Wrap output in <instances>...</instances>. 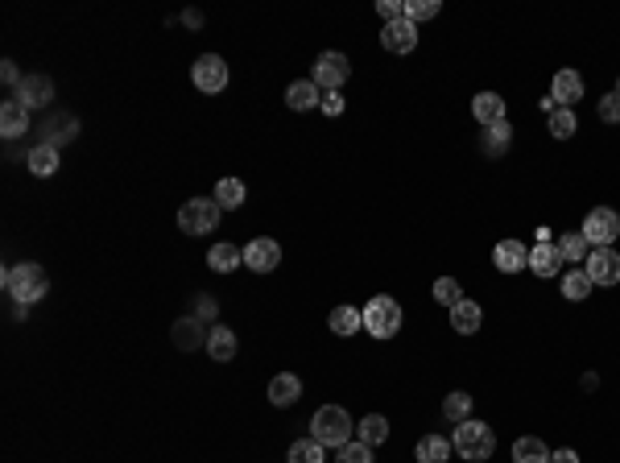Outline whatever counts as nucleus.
Wrapping results in <instances>:
<instances>
[{
    "label": "nucleus",
    "instance_id": "f257e3e1",
    "mask_svg": "<svg viewBox=\"0 0 620 463\" xmlns=\"http://www.w3.org/2000/svg\"><path fill=\"white\" fill-rule=\"evenodd\" d=\"M4 294L17 302V307H34L50 294V277L37 261H21L4 269Z\"/></svg>",
    "mask_w": 620,
    "mask_h": 463
},
{
    "label": "nucleus",
    "instance_id": "f03ea898",
    "mask_svg": "<svg viewBox=\"0 0 620 463\" xmlns=\"http://www.w3.org/2000/svg\"><path fill=\"white\" fill-rule=\"evenodd\" d=\"M451 447H455V455L459 459H467V463H484V459H492V451H497V435L489 430V422H459L455 427V439H451Z\"/></svg>",
    "mask_w": 620,
    "mask_h": 463
},
{
    "label": "nucleus",
    "instance_id": "7ed1b4c3",
    "mask_svg": "<svg viewBox=\"0 0 620 463\" xmlns=\"http://www.w3.org/2000/svg\"><path fill=\"white\" fill-rule=\"evenodd\" d=\"M352 418H347V410H339V405H322L319 414L310 418V439L322 443V447H344V443H352Z\"/></svg>",
    "mask_w": 620,
    "mask_h": 463
},
{
    "label": "nucleus",
    "instance_id": "20e7f679",
    "mask_svg": "<svg viewBox=\"0 0 620 463\" xmlns=\"http://www.w3.org/2000/svg\"><path fill=\"white\" fill-rule=\"evenodd\" d=\"M401 302L389 294H377L369 298V307H364V331L372 335V339H393L397 331H401Z\"/></svg>",
    "mask_w": 620,
    "mask_h": 463
},
{
    "label": "nucleus",
    "instance_id": "39448f33",
    "mask_svg": "<svg viewBox=\"0 0 620 463\" xmlns=\"http://www.w3.org/2000/svg\"><path fill=\"white\" fill-rule=\"evenodd\" d=\"M219 215H224V207L215 199H187L179 207V228L187 236H203V232L219 228Z\"/></svg>",
    "mask_w": 620,
    "mask_h": 463
},
{
    "label": "nucleus",
    "instance_id": "423d86ee",
    "mask_svg": "<svg viewBox=\"0 0 620 463\" xmlns=\"http://www.w3.org/2000/svg\"><path fill=\"white\" fill-rule=\"evenodd\" d=\"M347 79H352V62H347V54H339V50H322L319 62H314L310 84L319 87V92H339Z\"/></svg>",
    "mask_w": 620,
    "mask_h": 463
},
{
    "label": "nucleus",
    "instance_id": "0eeeda50",
    "mask_svg": "<svg viewBox=\"0 0 620 463\" xmlns=\"http://www.w3.org/2000/svg\"><path fill=\"white\" fill-rule=\"evenodd\" d=\"M579 232H584V240L592 249H612V240L620 236V215L612 207H592Z\"/></svg>",
    "mask_w": 620,
    "mask_h": 463
},
{
    "label": "nucleus",
    "instance_id": "6e6552de",
    "mask_svg": "<svg viewBox=\"0 0 620 463\" xmlns=\"http://www.w3.org/2000/svg\"><path fill=\"white\" fill-rule=\"evenodd\" d=\"M191 79L203 95H215V92H224L232 75H227V62L219 59V54H203V59L191 67Z\"/></svg>",
    "mask_w": 620,
    "mask_h": 463
},
{
    "label": "nucleus",
    "instance_id": "1a4fd4ad",
    "mask_svg": "<svg viewBox=\"0 0 620 463\" xmlns=\"http://www.w3.org/2000/svg\"><path fill=\"white\" fill-rule=\"evenodd\" d=\"M584 274L592 285H616L620 282V252L616 249H592L584 261Z\"/></svg>",
    "mask_w": 620,
    "mask_h": 463
},
{
    "label": "nucleus",
    "instance_id": "9d476101",
    "mask_svg": "<svg viewBox=\"0 0 620 463\" xmlns=\"http://www.w3.org/2000/svg\"><path fill=\"white\" fill-rule=\"evenodd\" d=\"M277 265H282V244H277V240L261 236L244 249V269H252V274H274Z\"/></svg>",
    "mask_w": 620,
    "mask_h": 463
},
{
    "label": "nucleus",
    "instance_id": "9b49d317",
    "mask_svg": "<svg viewBox=\"0 0 620 463\" xmlns=\"http://www.w3.org/2000/svg\"><path fill=\"white\" fill-rule=\"evenodd\" d=\"M381 46L389 50V54H414L417 50V25L414 21H393V25H385L381 29Z\"/></svg>",
    "mask_w": 620,
    "mask_h": 463
},
{
    "label": "nucleus",
    "instance_id": "f8f14e48",
    "mask_svg": "<svg viewBox=\"0 0 620 463\" xmlns=\"http://www.w3.org/2000/svg\"><path fill=\"white\" fill-rule=\"evenodd\" d=\"M17 104H25L29 112L34 108H50L54 104V84H50L46 75H25L21 87H17Z\"/></svg>",
    "mask_w": 620,
    "mask_h": 463
},
{
    "label": "nucleus",
    "instance_id": "ddd939ff",
    "mask_svg": "<svg viewBox=\"0 0 620 463\" xmlns=\"http://www.w3.org/2000/svg\"><path fill=\"white\" fill-rule=\"evenodd\" d=\"M492 265H497L501 274H521V269H529V249H525L521 240H501V244L492 249Z\"/></svg>",
    "mask_w": 620,
    "mask_h": 463
},
{
    "label": "nucleus",
    "instance_id": "4468645a",
    "mask_svg": "<svg viewBox=\"0 0 620 463\" xmlns=\"http://www.w3.org/2000/svg\"><path fill=\"white\" fill-rule=\"evenodd\" d=\"M550 100L559 108H575L579 100H584V79H579V71H559L554 75V84H550Z\"/></svg>",
    "mask_w": 620,
    "mask_h": 463
},
{
    "label": "nucleus",
    "instance_id": "2eb2a0df",
    "mask_svg": "<svg viewBox=\"0 0 620 463\" xmlns=\"http://www.w3.org/2000/svg\"><path fill=\"white\" fill-rule=\"evenodd\" d=\"M236 331L232 327H224V323H215V327H207V356L215 360V364H227V360L236 356Z\"/></svg>",
    "mask_w": 620,
    "mask_h": 463
},
{
    "label": "nucleus",
    "instance_id": "dca6fc26",
    "mask_svg": "<svg viewBox=\"0 0 620 463\" xmlns=\"http://www.w3.org/2000/svg\"><path fill=\"white\" fill-rule=\"evenodd\" d=\"M298 397H302V380L294 377V372H277V377L269 380V402H274L277 410H290Z\"/></svg>",
    "mask_w": 620,
    "mask_h": 463
},
{
    "label": "nucleus",
    "instance_id": "f3484780",
    "mask_svg": "<svg viewBox=\"0 0 620 463\" xmlns=\"http://www.w3.org/2000/svg\"><path fill=\"white\" fill-rule=\"evenodd\" d=\"M480 323H484V310H480V302L464 298L459 307H451V331L455 335H476Z\"/></svg>",
    "mask_w": 620,
    "mask_h": 463
},
{
    "label": "nucleus",
    "instance_id": "a211bd4d",
    "mask_svg": "<svg viewBox=\"0 0 620 463\" xmlns=\"http://www.w3.org/2000/svg\"><path fill=\"white\" fill-rule=\"evenodd\" d=\"M0 132L4 137H25L29 132V108L17 104V100H4L0 104Z\"/></svg>",
    "mask_w": 620,
    "mask_h": 463
},
{
    "label": "nucleus",
    "instance_id": "6ab92c4d",
    "mask_svg": "<svg viewBox=\"0 0 620 463\" xmlns=\"http://www.w3.org/2000/svg\"><path fill=\"white\" fill-rule=\"evenodd\" d=\"M529 269H534L537 277H554L562 269V252H559V244L550 240V244H534L529 249Z\"/></svg>",
    "mask_w": 620,
    "mask_h": 463
},
{
    "label": "nucleus",
    "instance_id": "aec40b11",
    "mask_svg": "<svg viewBox=\"0 0 620 463\" xmlns=\"http://www.w3.org/2000/svg\"><path fill=\"white\" fill-rule=\"evenodd\" d=\"M509 145H513V124H509V120L489 124L484 137H480V149H484L489 157H505V154H509Z\"/></svg>",
    "mask_w": 620,
    "mask_h": 463
},
{
    "label": "nucleus",
    "instance_id": "412c9836",
    "mask_svg": "<svg viewBox=\"0 0 620 463\" xmlns=\"http://www.w3.org/2000/svg\"><path fill=\"white\" fill-rule=\"evenodd\" d=\"M25 166H29V174L34 179H50V174H59V149L54 145H34L29 149V157H25Z\"/></svg>",
    "mask_w": 620,
    "mask_h": 463
},
{
    "label": "nucleus",
    "instance_id": "4be33fe9",
    "mask_svg": "<svg viewBox=\"0 0 620 463\" xmlns=\"http://www.w3.org/2000/svg\"><path fill=\"white\" fill-rule=\"evenodd\" d=\"M472 116L489 129V124H501L505 120V100L497 92H480L476 100H472Z\"/></svg>",
    "mask_w": 620,
    "mask_h": 463
},
{
    "label": "nucleus",
    "instance_id": "5701e85b",
    "mask_svg": "<svg viewBox=\"0 0 620 463\" xmlns=\"http://www.w3.org/2000/svg\"><path fill=\"white\" fill-rule=\"evenodd\" d=\"M174 344L182 347V352H195V347H207V331L203 323L195 319V315H187V319L174 323Z\"/></svg>",
    "mask_w": 620,
    "mask_h": 463
},
{
    "label": "nucleus",
    "instance_id": "b1692460",
    "mask_svg": "<svg viewBox=\"0 0 620 463\" xmlns=\"http://www.w3.org/2000/svg\"><path fill=\"white\" fill-rule=\"evenodd\" d=\"M286 104L294 108V112H310V108H319L322 104V92L310 79H298V84H290L286 87Z\"/></svg>",
    "mask_w": 620,
    "mask_h": 463
},
{
    "label": "nucleus",
    "instance_id": "393cba45",
    "mask_svg": "<svg viewBox=\"0 0 620 463\" xmlns=\"http://www.w3.org/2000/svg\"><path fill=\"white\" fill-rule=\"evenodd\" d=\"M451 439H442V435H426V439L414 447L417 463H451Z\"/></svg>",
    "mask_w": 620,
    "mask_h": 463
},
{
    "label": "nucleus",
    "instance_id": "a878e982",
    "mask_svg": "<svg viewBox=\"0 0 620 463\" xmlns=\"http://www.w3.org/2000/svg\"><path fill=\"white\" fill-rule=\"evenodd\" d=\"M207 265H211L215 274H232V269H240L244 265V249H236V244H215L211 252H207Z\"/></svg>",
    "mask_w": 620,
    "mask_h": 463
},
{
    "label": "nucleus",
    "instance_id": "bb28decb",
    "mask_svg": "<svg viewBox=\"0 0 620 463\" xmlns=\"http://www.w3.org/2000/svg\"><path fill=\"white\" fill-rule=\"evenodd\" d=\"M327 327H331L335 335H356V331H364V310H356V307H335V310H331V319H327Z\"/></svg>",
    "mask_w": 620,
    "mask_h": 463
},
{
    "label": "nucleus",
    "instance_id": "cd10ccee",
    "mask_svg": "<svg viewBox=\"0 0 620 463\" xmlns=\"http://www.w3.org/2000/svg\"><path fill=\"white\" fill-rule=\"evenodd\" d=\"M244 195H249V190H244V182H240V179H219V182H215V195H211V199L219 203L224 212H236L240 203H244Z\"/></svg>",
    "mask_w": 620,
    "mask_h": 463
},
{
    "label": "nucleus",
    "instance_id": "c85d7f7f",
    "mask_svg": "<svg viewBox=\"0 0 620 463\" xmlns=\"http://www.w3.org/2000/svg\"><path fill=\"white\" fill-rule=\"evenodd\" d=\"M356 439L369 443V447H381V443H389V418L381 414H369L364 422L356 427Z\"/></svg>",
    "mask_w": 620,
    "mask_h": 463
},
{
    "label": "nucleus",
    "instance_id": "c756f323",
    "mask_svg": "<svg viewBox=\"0 0 620 463\" xmlns=\"http://www.w3.org/2000/svg\"><path fill=\"white\" fill-rule=\"evenodd\" d=\"M290 463H327V447L314 439H294L290 443V451H286Z\"/></svg>",
    "mask_w": 620,
    "mask_h": 463
},
{
    "label": "nucleus",
    "instance_id": "7c9ffc66",
    "mask_svg": "<svg viewBox=\"0 0 620 463\" xmlns=\"http://www.w3.org/2000/svg\"><path fill=\"white\" fill-rule=\"evenodd\" d=\"M513 463H550V447L542 439H517L513 443Z\"/></svg>",
    "mask_w": 620,
    "mask_h": 463
},
{
    "label": "nucleus",
    "instance_id": "2f4dec72",
    "mask_svg": "<svg viewBox=\"0 0 620 463\" xmlns=\"http://www.w3.org/2000/svg\"><path fill=\"white\" fill-rule=\"evenodd\" d=\"M562 298H567V302H584V298H592V277H587L584 269L562 274Z\"/></svg>",
    "mask_w": 620,
    "mask_h": 463
},
{
    "label": "nucleus",
    "instance_id": "473e14b6",
    "mask_svg": "<svg viewBox=\"0 0 620 463\" xmlns=\"http://www.w3.org/2000/svg\"><path fill=\"white\" fill-rule=\"evenodd\" d=\"M559 252H562V261L584 265V261H587V252H592V244L584 240V232H567V236L559 240Z\"/></svg>",
    "mask_w": 620,
    "mask_h": 463
},
{
    "label": "nucleus",
    "instance_id": "72a5a7b5",
    "mask_svg": "<svg viewBox=\"0 0 620 463\" xmlns=\"http://www.w3.org/2000/svg\"><path fill=\"white\" fill-rule=\"evenodd\" d=\"M575 129H579V120H575L571 108H554V112H550V132H554V141H571Z\"/></svg>",
    "mask_w": 620,
    "mask_h": 463
},
{
    "label": "nucleus",
    "instance_id": "f704fd0d",
    "mask_svg": "<svg viewBox=\"0 0 620 463\" xmlns=\"http://www.w3.org/2000/svg\"><path fill=\"white\" fill-rule=\"evenodd\" d=\"M430 294H434V302H442V307L451 310V307H459V302H464V285L455 282V277H439Z\"/></svg>",
    "mask_w": 620,
    "mask_h": 463
},
{
    "label": "nucleus",
    "instance_id": "c9c22d12",
    "mask_svg": "<svg viewBox=\"0 0 620 463\" xmlns=\"http://www.w3.org/2000/svg\"><path fill=\"white\" fill-rule=\"evenodd\" d=\"M467 414H472V397H467V393H447V402H442V418H451L455 427H459V422H467Z\"/></svg>",
    "mask_w": 620,
    "mask_h": 463
},
{
    "label": "nucleus",
    "instance_id": "e433bc0d",
    "mask_svg": "<svg viewBox=\"0 0 620 463\" xmlns=\"http://www.w3.org/2000/svg\"><path fill=\"white\" fill-rule=\"evenodd\" d=\"M439 0H406V21H414V25H422V21H430V17H439Z\"/></svg>",
    "mask_w": 620,
    "mask_h": 463
},
{
    "label": "nucleus",
    "instance_id": "4c0bfd02",
    "mask_svg": "<svg viewBox=\"0 0 620 463\" xmlns=\"http://www.w3.org/2000/svg\"><path fill=\"white\" fill-rule=\"evenodd\" d=\"M335 463H372V447L369 443H344L339 451H335Z\"/></svg>",
    "mask_w": 620,
    "mask_h": 463
},
{
    "label": "nucleus",
    "instance_id": "58836bf2",
    "mask_svg": "<svg viewBox=\"0 0 620 463\" xmlns=\"http://www.w3.org/2000/svg\"><path fill=\"white\" fill-rule=\"evenodd\" d=\"M596 112H600V120H604V124H616V120H620V95L608 92L604 100H600Z\"/></svg>",
    "mask_w": 620,
    "mask_h": 463
},
{
    "label": "nucleus",
    "instance_id": "ea45409f",
    "mask_svg": "<svg viewBox=\"0 0 620 463\" xmlns=\"http://www.w3.org/2000/svg\"><path fill=\"white\" fill-rule=\"evenodd\" d=\"M377 12L385 17V25H393V21H401V17H406V4H401V0H381V4H377Z\"/></svg>",
    "mask_w": 620,
    "mask_h": 463
},
{
    "label": "nucleus",
    "instance_id": "a19ab883",
    "mask_svg": "<svg viewBox=\"0 0 620 463\" xmlns=\"http://www.w3.org/2000/svg\"><path fill=\"white\" fill-rule=\"evenodd\" d=\"M322 112H327V116H344V95L339 92H322Z\"/></svg>",
    "mask_w": 620,
    "mask_h": 463
},
{
    "label": "nucleus",
    "instance_id": "79ce46f5",
    "mask_svg": "<svg viewBox=\"0 0 620 463\" xmlns=\"http://www.w3.org/2000/svg\"><path fill=\"white\" fill-rule=\"evenodd\" d=\"M0 79H4V84H9V87H21V79H25V75L17 71V62H12V59H4V62H0Z\"/></svg>",
    "mask_w": 620,
    "mask_h": 463
},
{
    "label": "nucleus",
    "instance_id": "37998d69",
    "mask_svg": "<svg viewBox=\"0 0 620 463\" xmlns=\"http://www.w3.org/2000/svg\"><path fill=\"white\" fill-rule=\"evenodd\" d=\"M215 315V298L211 294H199V307H195V319L203 323V319H211Z\"/></svg>",
    "mask_w": 620,
    "mask_h": 463
},
{
    "label": "nucleus",
    "instance_id": "c03bdc74",
    "mask_svg": "<svg viewBox=\"0 0 620 463\" xmlns=\"http://www.w3.org/2000/svg\"><path fill=\"white\" fill-rule=\"evenodd\" d=\"M550 463H579V455H575L571 447H562V451H554V455H550Z\"/></svg>",
    "mask_w": 620,
    "mask_h": 463
},
{
    "label": "nucleus",
    "instance_id": "a18cd8bd",
    "mask_svg": "<svg viewBox=\"0 0 620 463\" xmlns=\"http://www.w3.org/2000/svg\"><path fill=\"white\" fill-rule=\"evenodd\" d=\"M616 95H620V79H616Z\"/></svg>",
    "mask_w": 620,
    "mask_h": 463
}]
</instances>
